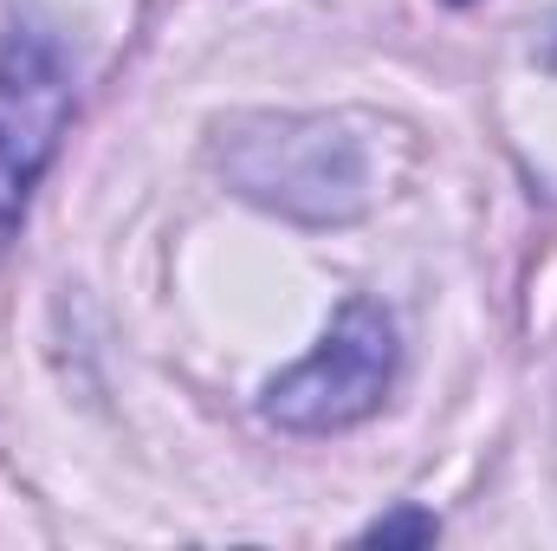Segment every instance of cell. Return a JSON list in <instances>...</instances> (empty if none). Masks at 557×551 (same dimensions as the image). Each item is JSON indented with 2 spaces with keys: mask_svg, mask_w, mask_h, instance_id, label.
Listing matches in <instances>:
<instances>
[{
  "mask_svg": "<svg viewBox=\"0 0 557 551\" xmlns=\"http://www.w3.org/2000/svg\"><path fill=\"white\" fill-rule=\"evenodd\" d=\"M396 318L376 298H350L331 331L318 338V351L292 370H278L267 383V421L292 428V434H331L350 428L363 415L383 409L389 383H396Z\"/></svg>",
  "mask_w": 557,
  "mask_h": 551,
  "instance_id": "cell-1",
  "label": "cell"
},
{
  "mask_svg": "<svg viewBox=\"0 0 557 551\" xmlns=\"http://www.w3.org/2000/svg\"><path fill=\"white\" fill-rule=\"evenodd\" d=\"M227 169L253 201H273L285 215H311V221L357 215L370 201V156L331 118H253V124H234Z\"/></svg>",
  "mask_w": 557,
  "mask_h": 551,
  "instance_id": "cell-2",
  "label": "cell"
},
{
  "mask_svg": "<svg viewBox=\"0 0 557 551\" xmlns=\"http://www.w3.org/2000/svg\"><path fill=\"white\" fill-rule=\"evenodd\" d=\"M72 124V72L46 33H13L0 46V260L20 241L26 201Z\"/></svg>",
  "mask_w": 557,
  "mask_h": 551,
  "instance_id": "cell-3",
  "label": "cell"
},
{
  "mask_svg": "<svg viewBox=\"0 0 557 551\" xmlns=\"http://www.w3.org/2000/svg\"><path fill=\"white\" fill-rule=\"evenodd\" d=\"M434 539H441V519L421 513V506L383 513L376 526H363V546H434Z\"/></svg>",
  "mask_w": 557,
  "mask_h": 551,
  "instance_id": "cell-4",
  "label": "cell"
},
{
  "mask_svg": "<svg viewBox=\"0 0 557 551\" xmlns=\"http://www.w3.org/2000/svg\"><path fill=\"white\" fill-rule=\"evenodd\" d=\"M539 52H545V65H552V72H557V20H552V26H545V46H539Z\"/></svg>",
  "mask_w": 557,
  "mask_h": 551,
  "instance_id": "cell-5",
  "label": "cell"
},
{
  "mask_svg": "<svg viewBox=\"0 0 557 551\" xmlns=\"http://www.w3.org/2000/svg\"><path fill=\"white\" fill-rule=\"evenodd\" d=\"M454 7H467V0H454Z\"/></svg>",
  "mask_w": 557,
  "mask_h": 551,
  "instance_id": "cell-6",
  "label": "cell"
}]
</instances>
